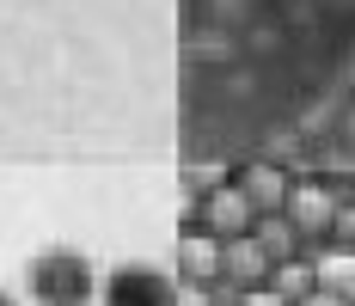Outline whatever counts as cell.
I'll return each mask as SVG.
<instances>
[{
    "instance_id": "cell-1",
    "label": "cell",
    "mask_w": 355,
    "mask_h": 306,
    "mask_svg": "<svg viewBox=\"0 0 355 306\" xmlns=\"http://www.w3.org/2000/svg\"><path fill=\"white\" fill-rule=\"evenodd\" d=\"M25 294H31V306H92L98 300V270L86 251L49 245L25 264Z\"/></svg>"
},
{
    "instance_id": "cell-2",
    "label": "cell",
    "mask_w": 355,
    "mask_h": 306,
    "mask_svg": "<svg viewBox=\"0 0 355 306\" xmlns=\"http://www.w3.org/2000/svg\"><path fill=\"white\" fill-rule=\"evenodd\" d=\"M178 275L159 264H116L98 275V306H178Z\"/></svg>"
},
{
    "instance_id": "cell-3",
    "label": "cell",
    "mask_w": 355,
    "mask_h": 306,
    "mask_svg": "<svg viewBox=\"0 0 355 306\" xmlns=\"http://www.w3.org/2000/svg\"><path fill=\"white\" fill-rule=\"evenodd\" d=\"M270 251L257 245V239H220V288H214V300H239V294H251V288H263L270 282Z\"/></svg>"
},
{
    "instance_id": "cell-4",
    "label": "cell",
    "mask_w": 355,
    "mask_h": 306,
    "mask_svg": "<svg viewBox=\"0 0 355 306\" xmlns=\"http://www.w3.org/2000/svg\"><path fill=\"white\" fill-rule=\"evenodd\" d=\"M196 227L214 233V239H245L251 227H257V208L245 203L239 184H214L209 196H202V208H196Z\"/></svg>"
},
{
    "instance_id": "cell-5",
    "label": "cell",
    "mask_w": 355,
    "mask_h": 306,
    "mask_svg": "<svg viewBox=\"0 0 355 306\" xmlns=\"http://www.w3.org/2000/svg\"><path fill=\"white\" fill-rule=\"evenodd\" d=\"M331 214H337V196H331L324 184H288L282 221L300 233V245H319V239H331Z\"/></svg>"
},
{
    "instance_id": "cell-6",
    "label": "cell",
    "mask_w": 355,
    "mask_h": 306,
    "mask_svg": "<svg viewBox=\"0 0 355 306\" xmlns=\"http://www.w3.org/2000/svg\"><path fill=\"white\" fill-rule=\"evenodd\" d=\"M172 275L184 288H220V239L190 227L178 233V251H172Z\"/></svg>"
},
{
    "instance_id": "cell-7",
    "label": "cell",
    "mask_w": 355,
    "mask_h": 306,
    "mask_svg": "<svg viewBox=\"0 0 355 306\" xmlns=\"http://www.w3.org/2000/svg\"><path fill=\"white\" fill-rule=\"evenodd\" d=\"M233 184L245 190V203L257 208V214H282V203H288V184H294V178L257 160V166H245V171H239V178H233Z\"/></svg>"
},
{
    "instance_id": "cell-8",
    "label": "cell",
    "mask_w": 355,
    "mask_h": 306,
    "mask_svg": "<svg viewBox=\"0 0 355 306\" xmlns=\"http://www.w3.org/2000/svg\"><path fill=\"white\" fill-rule=\"evenodd\" d=\"M313 270H319V294L355 306V251H343V245H324L319 257H313Z\"/></svg>"
},
{
    "instance_id": "cell-9",
    "label": "cell",
    "mask_w": 355,
    "mask_h": 306,
    "mask_svg": "<svg viewBox=\"0 0 355 306\" xmlns=\"http://www.w3.org/2000/svg\"><path fill=\"white\" fill-rule=\"evenodd\" d=\"M270 288H276L288 306L313 300V294H319V270H313V257H288V264H276V270H270Z\"/></svg>"
},
{
    "instance_id": "cell-10",
    "label": "cell",
    "mask_w": 355,
    "mask_h": 306,
    "mask_svg": "<svg viewBox=\"0 0 355 306\" xmlns=\"http://www.w3.org/2000/svg\"><path fill=\"white\" fill-rule=\"evenodd\" d=\"M251 239L270 251V264H288V257H300V233L288 227L282 214H257V227H251Z\"/></svg>"
},
{
    "instance_id": "cell-11",
    "label": "cell",
    "mask_w": 355,
    "mask_h": 306,
    "mask_svg": "<svg viewBox=\"0 0 355 306\" xmlns=\"http://www.w3.org/2000/svg\"><path fill=\"white\" fill-rule=\"evenodd\" d=\"M239 306H288V300L276 294V288H270V282H263V288H251V294H239Z\"/></svg>"
},
{
    "instance_id": "cell-12",
    "label": "cell",
    "mask_w": 355,
    "mask_h": 306,
    "mask_svg": "<svg viewBox=\"0 0 355 306\" xmlns=\"http://www.w3.org/2000/svg\"><path fill=\"white\" fill-rule=\"evenodd\" d=\"M300 306H343V300H331V294H313V300H300Z\"/></svg>"
},
{
    "instance_id": "cell-13",
    "label": "cell",
    "mask_w": 355,
    "mask_h": 306,
    "mask_svg": "<svg viewBox=\"0 0 355 306\" xmlns=\"http://www.w3.org/2000/svg\"><path fill=\"white\" fill-rule=\"evenodd\" d=\"M0 306H19V294H6V288H0Z\"/></svg>"
},
{
    "instance_id": "cell-14",
    "label": "cell",
    "mask_w": 355,
    "mask_h": 306,
    "mask_svg": "<svg viewBox=\"0 0 355 306\" xmlns=\"http://www.w3.org/2000/svg\"><path fill=\"white\" fill-rule=\"evenodd\" d=\"M220 306H239V300H220Z\"/></svg>"
}]
</instances>
